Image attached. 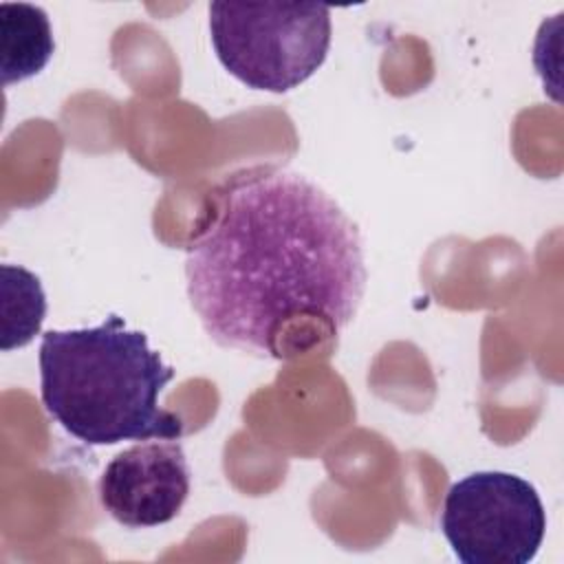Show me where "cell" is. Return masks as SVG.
<instances>
[{
  "label": "cell",
  "instance_id": "obj_1",
  "mask_svg": "<svg viewBox=\"0 0 564 564\" xmlns=\"http://www.w3.org/2000/svg\"><path fill=\"white\" fill-rule=\"evenodd\" d=\"M364 242L339 203L304 174L273 170L238 181L218 220L187 247V297L223 348L278 357L275 335L295 315L333 333L366 291Z\"/></svg>",
  "mask_w": 564,
  "mask_h": 564
},
{
  "label": "cell",
  "instance_id": "obj_2",
  "mask_svg": "<svg viewBox=\"0 0 564 564\" xmlns=\"http://www.w3.org/2000/svg\"><path fill=\"white\" fill-rule=\"evenodd\" d=\"M141 330L119 315L99 326L46 330L40 344V397L48 416L86 445L183 436V423L159 405L174 379Z\"/></svg>",
  "mask_w": 564,
  "mask_h": 564
},
{
  "label": "cell",
  "instance_id": "obj_3",
  "mask_svg": "<svg viewBox=\"0 0 564 564\" xmlns=\"http://www.w3.org/2000/svg\"><path fill=\"white\" fill-rule=\"evenodd\" d=\"M209 33L220 64L247 88L286 93L330 48V9L317 2H212Z\"/></svg>",
  "mask_w": 564,
  "mask_h": 564
},
{
  "label": "cell",
  "instance_id": "obj_4",
  "mask_svg": "<svg viewBox=\"0 0 564 564\" xmlns=\"http://www.w3.org/2000/svg\"><path fill=\"white\" fill-rule=\"evenodd\" d=\"M441 531L463 564H529L542 546L546 511L529 480L476 471L447 489Z\"/></svg>",
  "mask_w": 564,
  "mask_h": 564
},
{
  "label": "cell",
  "instance_id": "obj_5",
  "mask_svg": "<svg viewBox=\"0 0 564 564\" xmlns=\"http://www.w3.org/2000/svg\"><path fill=\"white\" fill-rule=\"evenodd\" d=\"M99 502L128 529H150L178 516L189 496V465L178 441H139L104 469Z\"/></svg>",
  "mask_w": 564,
  "mask_h": 564
},
{
  "label": "cell",
  "instance_id": "obj_6",
  "mask_svg": "<svg viewBox=\"0 0 564 564\" xmlns=\"http://www.w3.org/2000/svg\"><path fill=\"white\" fill-rule=\"evenodd\" d=\"M55 40L44 9L26 2L0 4V70L2 84L37 75L53 57Z\"/></svg>",
  "mask_w": 564,
  "mask_h": 564
},
{
  "label": "cell",
  "instance_id": "obj_7",
  "mask_svg": "<svg viewBox=\"0 0 564 564\" xmlns=\"http://www.w3.org/2000/svg\"><path fill=\"white\" fill-rule=\"evenodd\" d=\"M46 297L37 275L24 267L2 264V350L26 346L40 330Z\"/></svg>",
  "mask_w": 564,
  "mask_h": 564
}]
</instances>
